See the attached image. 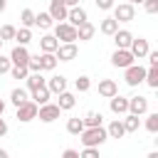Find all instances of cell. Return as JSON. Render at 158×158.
I'll list each match as a JSON object with an SVG mask.
<instances>
[{
	"label": "cell",
	"instance_id": "obj_1",
	"mask_svg": "<svg viewBox=\"0 0 158 158\" xmlns=\"http://www.w3.org/2000/svg\"><path fill=\"white\" fill-rule=\"evenodd\" d=\"M81 143H84V148H99L109 136H106V128H101V126H96V128H84L81 133Z\"/></svg>",
	"mask_w": 158,
	"mask_h": 158
},
{
	"label": "cell",
	"instance_id": "obj_2",
	"mask_svg": "<svg viewBox=\"0 0 158 158\" xmlns=\"http://www.w3.org/2000/svg\"><path fill=\"white\" fill-rule=\"evenodd\" d=\"M54 40H57V42H64V44L74 42V40H77V27H72L69 22H57V27H54Z\"/></svg>",
	"mask_w": 158,
	"mask_h": 158
},
{
	"label": "cell",
	"instance_id": "obj_3",
	"mask_svg": "<svg viewBox=\"0 0 158 158\" xmlns=\"http://www.w3.org/2000/svg\"><path fill=\"white\" fill-rule=\"evenodd\" d=\"M123 79H126L128 86H136V84H141V81L146 79V69H143L141 64H131V67H126Z\"/></svg>",
	"mask_w": 158,
	"mask_h": 158
},
{
	"label": "cell",
	"instance_id": "obj_4",
	"mask_svg": "<svg viewBox=\"0 0 158 158\" xmlns=\"http://www.w3.org/2000/svg\"><path fill=\"white\" fill-rule=\"evenodd\" d=\"M111 64L118 67V69H126V67L133 64V54H131L128 49H116V52L111 54Z\"/></svg>",
	"mask_w": 158,
	"mask_h": 158
},
{
	"label": "cell",
	"instance_id": "obj_5",
	"mask_svg": "<svg viewBox=\"0 0 158 158\" xmlns=\"http://www.w3.org/2000/svg\"><path fill=\"white\" fill-rule=\"evenodd\" d=\"M37 109H40V106L27 99L25 104L17 106V118H20V121H32V118H37Z\"/></svg>",
	"mask_w": 158,
	"mask_h": 158
},
{
	"label": "cell",
	"instance_id": "obj_6",
	"mask_svg": "<svg viewBox=\"0 0 158 158\" xmlns=\"http://www.w3.org/2000/svg\"><path fill=\"white\" fill-rule=\"evenodd\" d=\"M59 114H62V111H59V106H57V104H44V106H40V109H37V116H40L44 123H52L54 118H59Z\"/></svg>",
	"mask_w": 158,
	"mask_h": 158
},
{
	"label": "cell",
	"instance_id": "obj_7",
	"mask_svg": "<svg viewBox=\"0 0 158 158\" xmlns=\"http://www.w3.org/2000/svg\"><path fill=\"white\" fill-rule=\"evenodd\" d=\"M27 62H30V52L17 44V47L10 52V64H12V67H27Z\"/></svg>",
	"mask_w": 158,
	"mask_h": 158
},
{
	"label": "cell",
	"instance_id": "obj_8",
	"mask_svg": "<svg viewBox=\"0 0 158 158\" xmlns=\"http://www.w3.org/2000/svg\"><path fill=\"white\" fill-rule=\"evenodd\" d=\"M114 20L116 22H131L133 20V5H128V2L116 5L114 7Z\"/></svg>",
	"mask_w": 158,
	"mask_h": 158
},
{
	"label": "cell",
	"instance_id": "obj_9",
	"mask_svg": "<svg viewBox=\"0 0 158 158\" xmlns=\"http://www.w3.org/2000/svg\"><path fill=\"white\" fill-rule=\"evenodd\" d=\"M67 12H69V7H67L62 0H52V2H49V12H47V15H49L52 20H67Z\"/></svg>",
	"mask_w": 158,
	"mask_h": 158
},
{
	"label": "cell",
	"instance_id": "obj_10",
	"mask_svg": "<svg viewBox=\"0 0 158 158\" xmlns=\"http://www.w3.org/2000/svg\"><path fill=\"white\" fill-rule=\"evenodd\" d=\"M114 42H116V49H128L131 42H133V35L128 30H116L114 32Z\"/></svg>",
	"mask_w": 158,
	"mask_h": 158
},
{
	"label": "cell",
	"instance_id": "obj_11",
	"mask_svg": "<svg viewBox=\"0 0 158 158\" xmlns=\"http://www.w3.org/2000/svg\"><path fill=\"white\" fill-rule=\"evenodd\" d=\"M128 52L133 54V59H136V57H138V59H141V57H146V54H148V40H143V37H138V40H136V37H133V42H131Z\"/></svg>",
	"mask_w": 158,
	"mask_h": 158
},
{
	"label": "cell",
	"instance_id": "obj_12",
	"mask_svg": "<svg viewBox=\"0 0 158 158\" xmlns=\"http://www.w3.org/2000/svg\"><path fill=\"white\" fill-rule=\"evenodd\" d=\"M146 109H148V99H146V96H133V99H128V111H131L133 116L146 114Z\"/></svg>",
	"mask_w": 158,
	"mask_h": 158
},
{
	"label": "cell",
	"instance_id": "obj_13",
	"mask_svg": "<svg viewBox=\"0 0 158 158\" xmlns=\"http://www.w3.org/2000/svg\"><path fill=\"white\" fill-rule=\"evenodd\" d=\"M67 20H69V25H72V27H79V25H84V22H86V12H84L79 5H77V7H69Z\"/></svg>",
	"mask_w": 158,
	"mask_h": 158
},
{
	"label": "cell",
	"instance_id": "obj_14",
	"mask_svg": "<svg viewBox=\"0 0 158 158\" xmlns=\"http://www.w3.org/2000/svg\"><path fill=\"white\" fill-rule=\"evenodd\" d=\"M74 57H77V44H74V42H69V44H59V47H57V59L69 62V59H74Z\"/></svg>",
	"mask_w": 158,
	"mask_h": 158
},
{
	"label": "cell",
	"instance_id": "obj_15",
	"mask_svg": "<svg viewBox=\"0 0 158 158\" xmlns=\"http://www.w3.org/2000/svg\"><path fill=\"white\" fill-rule=\"evenodd\" d=\"M99 94H101V96H106V99L116 96V94H118L116 81H114V79H101V81H99Z\"/></svg>",
	"mask_w": 158,
	"mask_h": 158
},
{
	"label": "cell",
	"instance_id": "obj_16",
	"mask_svg": "<svg viewBox=\"0 0 158 158\" xmlns=\"http://www.w3.org/2000/svg\"><path fill=\"white\" fill-rule=\"evenodd\" d=\"M40 47H42V54H54L57 47H59V42L54 40V35H44L40 40Z\"/></svg>",
	"mask_w": 158,
	"mask_h": 158
},
{
	"label": "cell",
	"instance_id": "obj_17",
	"mask_svg": "<svg viewBox=\"0 0 158 158\" xmlns=\"http://www.w3.org/2000/svg\"><path fill=\"white\" fill-rule=\"evenodd\" d=\"M44 86L49 89V94H62V91H67V79L64 77H52Z\"/></svg>",
	"mask_w": 158,
	"mask_h": 158
},
{
	"label": "cell",
	"instance_id": "obj_18",
	"mask_svg": "<svg viewBox=\"0 0 158 158\" xmlns=\"http://www.w3.org/2000/svg\"><path fill=\"white\" fill-rule=\"evenodd\" d=\"M94 32H96V27L86 20L84 25H79V27H77V40H91V37H94Z\"/></svg>",
	"mask_w": 158,
	"mask_h": 158
},
{
	"label": "cell",
	"instance_id": "obj_19",
	"mask_svg": "<svg viewBox=\"0 0 158 158\" xmlns=\"http://www.w3.org/2000/svg\"><path fill=\"white\" fill-rule=\"evenodd\" d=\"M111 111L114 114H126L128 111V99H123V96H111Z\"/></svg>",
	"mask_w": 158,
	"mask_h": 158
},
{
	"label": "cell",
	"instance_id": "obj_20",
	"mask_svg": "<svg viewBox=\"0 0 158 158\" xmlns=\"http://www.w3.org/2000/svg\"><path fill=\"white\" fill-rule=\"evenodd\" d=\"M32 101H35L37 106H44V104L49 101V89H47V86L35 89V91H32Z\"/></svg>",
	"mask_w": 158,
	"mask_h": 158
},
{
	"label": "cell",
	"instance_id": "obj_21",
	"mask_svg": "<svg viewBox=\"0 0 158 158\" xmlns=\"http://www.w3.org/2000/svg\"><path fill=\"white\" fill-rule=\"evenodd\" d=\"M74 104H77L74 94H69V91H62V94H59V104H57V106H59V111H69Z\"/></svg>",
	"mask_w": 158,
	"mask_h": 158
},
{
	"label": "cell",
	"instance_id": "obj_22",
	"mask_svg": "<svg viewBox=\"0 0 158 158\" xmlns=\"http://www.w3.org/2000/svg\"><path fill=\"white\" fill-rule=\"evenodd\" d=\"M101 118H104V116H101L99 111H89L81 121H84V128H96V126H101Z\"/></svg>",
	"mask_w": 158,
	"mask_h": 158
},
{
	"label": "cell",
	"instance_id": "obj_23",
	"mask_svg": "<svg viewBox=\"0 0 158 158\" xmlns=\"http://www.w3.org/2000/svg\"><path fill=\"white\" fill-rule=\"evenodd\" d=\"M123 133H126V128H123L121 121H111L109 128H106V136H111V138H121Z\"/></svg>",
	"mask_w": 158,
	"mask_h": 158
},
{
	"label": "cell",
	"instance_id": "obj_24",
	"mask_svg": "<svg viewBox=\"0 0 158 158\" xmlns=\"http://www.w3.org/2000/svg\"><path fill=\"white\" fill-rule=\"evenodd\" d=\"M123 128H126V133H133V131H138V126H141V121H138V116H133V114H128L123 121Z\"/></svg>",
	"mask_w": 158,
	"mask_h": 158
},
{
	"label": "cell",
	"instance_id": "obj_25",
	"mask_svg": "<svg viewBox=\"0 0 158 158\" xmlns=\"http://www.w3.org/2000/svg\"><path fill=\"white\" fill-rule=\"evenodd\" d=\"M15 40H17V44H20V47H25V44L32 40V32H30L27 27H20V30H15Z\"/></svg>",
	"mask_w": 158,
	"mask_h": 158
},
{
	"label": "cell",
	"instance_id": "obj_26",
	"mask_svg": "<svg viewBox=\"0 0 158 158\" xmlns=\"http://www.w3.org/2000/svg\"><path fill=\"white\" fill-rule=\"evenodd\" d=\"M151 89H158V67H151V69H146V79H143Z\"/></svg>",
	"mask_w": 158,
	"mask_h": 158
},
{
	"label": "cell",
	"instance_id": "obj_27",
	"mask_svg": "<svg viewBox=\"0 0 158 158\" xmlns=\"http://www.w3.org/2000/svg\"><path fill=\"white\" fill-rule=\"evenodd\" d=\"M35 25L42 27V30H49V27H52V17H49L47 12H37V15H35Z\"/></svg>",
	"mask_w": 158,
	"mask_h": 158
},
{
	"label": "cell",
	"instance_id": "obj_28",
	"mask_svg": "<svg viewBox=\"0 0 158 158\" xmlns=\"http://www.w3.org/2000/svg\"><path fill=\"white\" fill-rule=\"evenodd\" d=\"M99 30H101L104 35H114V32L118 30V22H116L114 17H106V20L101 22V27H99Z\"/></svg>",
	"mask_w": 158,
	"mask_h": 158
},
{
	"label": "cell",
	"instance_id": "obj_29",
	"mask_svg": "<svg viewBox=\"0 0 158 158\" xmlns=\"http://www.w3.org/2000/svg\"><path fill=\"white\" fill-rule=\"evenodd\" d=\"M27 86H30V91L44 86V77H42V72H40V74H30V77H27Z\"/></svg>",
	"mask_w": 158,
	"mask_h": 158
},
{
	"label": "cell",
	"instance_id": "obj_30",
	"mask_svg": "<svg viewBox=\"0 0 158 158\" xmlns=\"http://www.w3.org/2000/svg\"><path fill=\"white\" fill-rule=\"evenodd\" d=\"M10 99H12V104H15V106H20V104H25V101H27V91L17 86V89H12V91H10Z\"/></svg>",
	"mask_w": 158,
	"mask_h": 158
},
{
	"label": "cell",
	"instance_id": "obj_31",
	"mask_svg": "<svg viewBox=\"0 0 158 158\" xmlns=\"http://www.w3.org/2000/svg\"><path fill=\"white\" fill-rule=\"evenodd\" d=\"M20 22H22V27H27V30H30V27L35 25V12H32L30 7H25V10H22V15H20Z\"/></svg>",
	"mask_w": 158,
	"mask_h": 158
},
{
	"label": "cell",
	"instance_id": "obj_32",
	"mask_svg": "<svg viewBox=\"0 0 158 158\" xmlns=\"http://www.w3.org/2000/svg\"><path fill=\"white\" fill-rule=\"evenodd\" d=\"M40 67L42 69H54L57 67V57L54 54H40Z\"/></svg>",
	"mask_w": 158,
	"mask_h": 158
},
{
	"label": "cell",
	"instance_id": "obj_33",
	"mask_svg": "<svg viewBox=\"0 0 158 158\" xmlns=\"http://www.w3.org/2000/svg\"><path fill=\"white\" fill-rule=\"evenodd\" d=\"M67 131L69 133H81L84 131V121L81 118H69L67 121Z\"/></svg>",
	"mask_w": 158,
	"mask_h": 158
},
{
	"label": "cell",
	"instance_id": "obj_34",
	"mask_svg": "<svg viewBox=\"0 0 158 158\" xmlns=\"http://www.w3.org/2000/svg\"><path fill=\"white\" fill-rule=\"evenodd\" d=\"M27 72H32V74H40L42 72V67H40V54H30V62H27Z\"/></svg>",
	"mask_w": 158,
	"mask_h": 158
},
{
	"label": "cell",
	"instance_id": "obj_35",
	"mask_svg": "<svg viewBox=\"0 0 158 158\" xmlns=\"http://www.w3.org/2000/svg\"><path fill=\"white\" fill-rule=\"evenodd\" d=\"M0 40L5 42V40H15V27L12 25H2L0 27Z\"/></svg>",
	"mask_w": 158,
	"mask_h": 158
},
{
	"label": "cell",
	"instance_id": "obj_36",
	"mask_svg": "<svg viewBox=\"0 0 158 158\" xmlns=\"http://www.w3.org/2000/svg\"><path fill=\"white\" fill-rule=\"evenodd\" d=\"M10 74H12V79H27V67H12L10 69Z\"/></svg>",
	"mask_w": 158,
	"mask_h": 158
},
{
	"label": "cell",
	"instance_id": "obj_37",
	"mask_svg": "<svg viewBox=\"0 0 158 158\" xmlns=\"http://www.w3.org/2000/svg\"><path fill=\"white\" fill-rule=\"evenodd\" d=\"M146 128H148L151 133H156V131H158V114H151V116L146 118Z\"/></svg>",
	"mask_w": 158,
	"mask_h": 158
},
{
	"label": "cell",
	"instance_id": "obj_38",
	"mask_svg": "<svg viewBox=\"0 0 158 158\" xmlns=\"http://www.w3.org/2000/svg\"><path fill=\"white\" fill-rule=\"evenodd\" d=\"M89 86H91L89 77H79L77 79V91H89Z\"/></svg>",
	"mask_w": 158,
	"mask_h": 158
},
{
	"label": "cell",
	"instance_id": "obj_39",
	"mask_svg": "<svg viewBox=\"0 0 158 158\" xmlns=\"http://www.w3.org/2000/svg\"><path fill=\"white\" fill-rule=\"evenodd\" d=\"M79 158H99V148H84L79 153Z\"/></svg>",
	"mask_w": 158,
	"mask_h": 158
},
{
	"label": "cell",
	"instance_id": "obj_40",
	"mask_svg": "<svg viewBox=\"0 0 158 158\" xmlns=\"http://www.w3.org/2000/svg\"><path fill=\"white\" fill-rule=\"evenodd\" d=\"M10 69H12L10 57H2V54H0V74H5V72H10Z\"/></svg>",
	"mask_w": 158,
	"mask_h": 158
},
{
	"label": "cell",
	"instance_id": "obj_41",
	"mask_svg": "<svg viewBox=\"0 0 158 158\" xmlns=\"http://www.w3.org/2000/svg\"><path fill=\"white\" fill-rule=\"evenodd\" d=\"M143 5L148 12H158V0H143Z\"/></svg>",
	"mask_w": 158,
	"mask_h": 158
},
{
	"label": "cell",
	"instance_id": "obj_42",
	"mask_svg": "<svg viewBox=\"0 0 158 158\" xmlns=\"http://www.w3.org/2000/svg\"><path fill=\"white\" fill-rule=\"evenodd\" d=\"M96 7L99 10H111L114 7V0H96Z\"/></svg>",
	"mask_w": 158,
	"mask_h": 158
},
{
	"label": "cell",
	"instance_id": "obj_43",
	"mask_svg": "<svg viewBox=\"0 0 158 158\" xmlns=\"http://www.w3.org/2000/svg\"><path fill=\"white\" fill-rule=\"evenodd\" d=\"M62 158H79V151H74V148H67V151L62 153Z\"/></svg>",
	"mask_w": 158,
	"mask_h": 158
},
{
	"label": "cell",
	"instance_id": "obj_44",
	"mask_svg": "<svg viewBox=\"0 0 158 158\" xmlns=\"http://www.w3.org/2000/svg\"><path fill=\"white\" fill-rule=\"evenodd\" d=\"M148 62L151 67H158V52H148Z\"/></svg>",
	"mask_w": 158,
	"mask_h": 158
},
{
	"label": "cell",
	"instance_id": "obj_45",
	"mask_svg": "<svg viewBox=\"0 0 158 158\" xmlns=\"http://www.w3.org/2000/svg\"><path fill=\"white\" fill-rule=\"evenodd\" d=\"M62 2H64L67 7H77V5H79V0H62Z\"/></svg>",
	"mask_w": 158,
	"mask_h": 158
},
{
	"label": "cell",
	"instance_id": "obj_46",
	"mask_svg": "<svg viewBox=\"0 0 158 158\" xmlns=\"http://www.w3.org/2000/svg\"><path fill=\"white\" fill-rule=\"evenodd\" d=\"M5 133H7V123L0 118V136H5Z\"/></svg>",
	"mask_w": 158,
	"mask_h": 158
},
{
	"label": "cell",
	"instance_id": "obj_47",
	"mask_svg": "<svg viewBox=\"0 0 158 158\" xmlns=\"http://www.w3.org/2000/svg\"><path fill=\"white\" fill-rule=\"evenodd\" d=\"M2 111H5V101L0 99V116H2Z\"/></svg>",
	"mask_w": 158,
	"mask_h": 158
},
{
	"label": "cell",
	"instance_id": "obj_48",
	"mask_svg": "<svg viewBox=\"0 0 158 158\" xmlns=\"http://www.w3.org/2000/svg\"><path fill=\"white\" fill-rule=\"evenodd\" d=\"M146 158H158V153H156V151H153V153H148V156H146Z\"/></svg>",
	"mask_w": 158,
	"mask_h": 158
},
{
	"label": "cell",
	"instance_id": "obj_49",
	"mask_svg": "<svg viewBox=\"0 0 158 158\" xmlns=\"http://www.w3.org/2000/svg\"><path fill=\"white\" fill-rule=\"evenodd\" d=\"M0 158H7V151H2V148H0Z\"/></svg>",
	"mask_w": 158,
	"mask_h": 158
},
{
	"label": "cell",
	"instance_id": "obj_50",
	"mask_svg": "<svg viewBox=\"0 0 158 158\" xmlns=\"http://www.w3.org/2000/svg\"><path fill=\"white\" fill-rule=\"evenodd\" d=\"M5 5H7V2H5V0H0V12L5 10Z\"/></svg>",
	"mask_w": 158,
	"mask_h": 158
},
{
	"label": "cell",
	"instance_id": "obj_51",
	"mask_svg": "<svg viewBox=\"0 0 158 158\" xmlns=\"http://www.w3.org/2000/svg\"><path fill=\"white\" fill-rule=\"evenodd\" d=\"M136 2H143V0H128V5H136Z\"/></svg>",
	"mask_w": 158,
	"mask_h": 158
},
{
	"label": "cell",
	"instance_id": "obj_52",
	"mask_svg": "<svg viewBox=\"0 0 158 158\" xmlns=\"http://www.w3.org/2000/svg\"><path fill=\"white\" fill-rule=\"evenodd\" d=\"M0 49H2V40H0Z\"/></svg>",
	"mask_w": 158,
	"mask_h": 158
},
{
	"label": "cell",
	"instance_id": "obj_53",
	"mask_svg": "<svg viewBox=\"0 0 158 158\" xmlns=\"http://www.w3.org/2000/svg\"><path fill=\"white\" fill-rule=\"evenodd\" d=\"M7 158H10V156H7Z\"/></svg>",
	"mask_w": 158,
	"mask_h": 158
}]
</instances>
